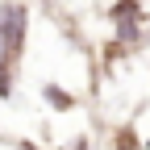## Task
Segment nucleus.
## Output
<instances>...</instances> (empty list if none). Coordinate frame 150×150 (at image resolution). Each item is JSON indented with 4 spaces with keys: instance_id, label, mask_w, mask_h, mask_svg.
<instances>
[{
    "instance_id": "f257e3e1",
    "label": "nucleus",
    "mask_w": 150,
    "mask_h": 150,
    "mask_svg": "<svg viewBox=\"0 0 150 150\" xmlns=\"http://www.w3.org/2000/svg\"><path fill=\"white\" fill-rule=\"evenodd\" d=\"M25 29H29V13H25V4L4 0V4H0V42H4L13 54L25 50Z\"/></svg>"
},
{
    "instance_id": "f03ea898",
    "label": "nucleus",
    "mask_w": 150,
    "mask_h": 150,
    "mask_svg": "<svg viewBox=\"0 0 150 150\" xmlns=\"http://www.w3.org/2000/svg\"><path fill=\"white\" fill-rule=\"evenodd\" d=\"M13 63H17V54L0 42V96H8V92H13Z\"/></svg>"
},
{
    "instance_id": "7ed1b4c3",
    "label": "nucleus",
    "mask_w": 150,
    "mask_h": 150,
    "mask_svg": "<svg viewBox=\"0 0 150 150\" xmlns=\"http://www.w3.org/2000/svg\"><path fill=\"white\" fill-rule=\"evenodd\" d=\"M46 100H50V104H54V108H63V112H67V108H71V104H75V100H71V96H67V92H63V88H46Z\"/></svg>"
}]
</instances>
